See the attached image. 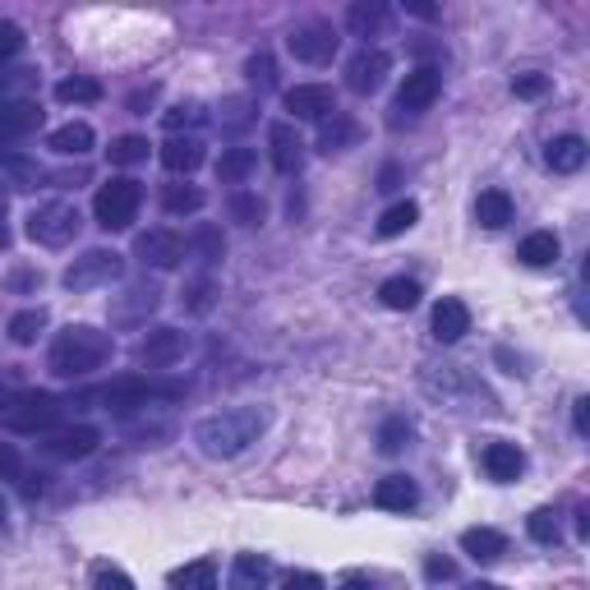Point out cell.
I'll return each instance as SVG.
<instances>
[{
	"mask_svg": "<svg viewBox=\"0 0 590 590\" xmlns=\"http://www.w3.org/2000/svg\"><path fill=\"white\" fill-rule=\"evenodd\" d=\"M268 425H273L268 406H231V410L204 415V420L189 429V439L208 462H235L240 452H250L258 439H264Z\"/></svg>",
	"mask_w": 590,
	"mask_h": 590,
	"instance_id": "obj_1",
	"label": "cell"
},
{
	"mask_svg": "<svg viewBox=\"0 0 590 590\" xmlns=\"http://www.w3.org/2000/svg\"><path fill=\"white\" fill-rule=\"evenodd\" d=\"M116 356V337L102 333L93 323H70L65 333H56L51 351H47V369L56 379H89L93 369H102Z\"/></svg>",
	"mask_w": 590,
	"mask_h": 590,
	"instance_id": "obj_2",
	"label": "cell"
},
{
	"mask_svg": "<svg viewBox=\"0 0 590 590\" xmlns=\"http://www.w3.org/2000/svg\"><path fill=\"white\" fill-rule=\"evenodd\" d=\"M185 387H162V383H152V379H139V374H125V379H112L106 387H97L93 392V402L102 406V410H112V415H120V420H135L139 410H148V402H158V397H181Z\"/></svg>",
	"mask_w": 590,
	"mask_h": 590,
	"instance_id": "obj_3",
	"label": "cell"
},
{
	"mask_svg": "<svg viewBox=\"0 0 590 590\" xmlns=\"http://www.w3.org/2000/svg\"><path fill=\"white\" fill-rule=\"evenodd\" d=\"M65 420V402L51 397V392H19V397L0 410V429H10V433H51L60 429Z\"/></svg>",
	"mask_w": 590,
	"mask_h": 590,
	"instance_id": "obj_4",
	"label": "cell"
},
{
	"mask_svg": "<svg viewBox=\"0 0 590 590\" xmlns=\"http://www.w3.org/2000/svg\"><path fill=\"white\" fill-rule=\"evenodd\" d=\"M139 204H143L139 181L116 176V181H106V185L97 189L93 217H97L102 231H129V227H135V217H139Z\"/></svg>",
	"mask_w": 590,
	"mask_h": 590,
	"instance_id": "obj_5",
	"label": "cell"
},
{
	"mask_svg": "<svg viewBox=\"0 0 590 590\" xmlns=\"http://www.w3.org/2000/svg\"><path fill=\"white\" fill-rule=\"evenodd\" d=\"M83 227V217L74 204H65V199H51V204H37L28 212V240L33 245H47V250H65L70 240L79 235Z\"/></svg>",
	"mask_w": 590,
	"mask_h": 590,
	"instance_id": "obj_6",
	"label": "cell"
},
{
	"mask_svg": "<svg viewBox=\"0 0 590 590\" xmlns=\"http://www.w3.org/2000/svg\"><path fill=\"white\" fill-rule=\"evenodd\" d=\"M125 277V258L116 250H83L70 268H65V291H97V287H116V281Z\"/></svg>",
	"mask_w": 590,
	"mask_h": 590,
	"instance_id": "obj_7",
	"label": "cell"
},
{
	"mask_svg": "<svg viewBox=\"0 0 590 590\" xmlns=\"http://www.w3.org/2000/svg\"><path fill=\"white\" fill-rule=\"evenodd\" d=\"M337 47H342V37H337V28L327 24V19H310V24H296L287 33V51L296 60H304V65H333Z\"/></svg>",
	"mask_w": 590,
	"mask_h": 590,
	"instance_id": "obj_8",
	"label": "cell"
},
{
	"mask_svg": "<svg viewBox=\"0 0 590 590\" xmlns=\"http://www.w3.org/2000/svg\"><path fill=\"white\" fill-rule=\"evenodd\" d=\"M420 383H425V392H433L439 402H456V397H475V402H485V410H498L494 406V397L485 387H479L462 365H425V374H420Z\"/></svg>",
	"mask_w": 590,
	"mask_h": 590,
	"instance_id": "obj_9",
	"label": "cell"
},
{
	"mask_svg": "<svg viewBox=\"0 0 590 590\" xmlns=\"http://www.w3.org/2000/svg\"><path fill=\"white\" fill-rule=\"evenodd\" d=\"M189 351V337L181 333V327H152V333L139 337L135 346V356L143 369H171V365H181Z\"/></svg>",
	"mask_w": 590,
	"mask_h": 590,
	"instance_id": "obj_10",
	"label": "cell"
},
{
	"mask_svg": "<svg viewBox=\"0 0 590 590\" xmlns=\"http://www.w3.org/2000/svg\"><path fill=\"white\" fill-rule=\"evenodd\" d=\"M162 291L152 281H129L120 296H112V327H139L158 314Z\"/></svg>",
	"mask_w": 590,
	"mask_h": 590,
	"instance_id": "obj_11",
	"label": "cell"
},
{
	"mask_svg": "<svg viewBox=\"0 0 590 590\" xmlns=\"http://www.w3.org/2000/svg\"><path fill=\"white\" fill-rule=\"evenodd\" d=\"M387 74H392V56L379 51V47H365L346 60V89L360 93V97H374L387 83Z\"/></svg>",
	"mask_w": 590,
	"mask_h": 590,
	"instance_id": "obj_12",
	"label": "cell"
},
{
	"mask_svg": "<svg viewBox=\"0 0 590 590\" xmlns=\"http://www.w3.org/2000/svg\"><path fill=\"white\" fill-rule=\"evenodd\" d=\"M102 448V433L93 425H70V429H51L42 452L51 456V462H89V456Z\"/></svg>",
	"mask_w": 590,
	"mask_h": 590,
	"instance_id": "obj_13",
	"label": "cell"
},
{
	"mask_svg": "<svg viewBox=\"0 0 590 590\" xmlns=\"http://www.w3.org/2000/svg\"><path fill=\"white\" fill-rule=\"evenodd\" d=\"M439 93H443V74L429 70V65H420V70H410V74L402 79V89H397V112L420 116V112H429V106L439 102Z\"/></svg>",
	"mask_w": 590,
	"mask_h": 590,
	"instance_id": "obj_14",
	"label": "cell"
},
{
	"mask_svg": "<svg viewBox=\"0 0 590 590\" xmlns=\"http://www.w3.org/2000/svg\"><path fill=\"white\" fill-rule=\"evenodd\" d=\"M287 112L296 120H327L337 116V93L327 89V83H296V89H287Z\"/></svg>",
	"mask_w": 590,
	"mask_h": 590,
	"instance_id": "obj_15",
	"label": "cell"
},
{
	"mask_svg": "<svg viewBox=\"0 0 590 590\" xmlns=\"http://www.w3.org/2000/svg\"><path fill=\"white\" fill-rule=\"evenodd\" d=\"M135 258L143 268H176L181 258H185V240L176 235V231H143L139 240H135Z\"/></svg>",
	"mask_w": 590,
	"mask_h": 590,
	"instance_id": "obj_16",
	"label": "cell"
},
{
	"mask_svg": "<svg viewBox=\"0 0 590 590\" xmlns=\"http://www.w3.org/2000/svg\"><path fill=\"white\" fill-rule=\"evenodd\" d=\"M479 466H485L494 485H512V479H521V471H527V452L508 439H489L479 448Z\"/></svg>",
	"mask_w": 590,
	"mask_h": 590,
	"instance_id": "obj_17",
	"label": "cell"
},
{
	"mask_svg": "<svg viewBox=\"0 0 590 590\" xmlns=\"http://www.w3.org/2000/svg\"><path fill=\"white\" fill-rule=\"evenodd\" d=\"M268 152H273V166L281 171V176H300L304 171V139L296 135L291 120L268 125Z\"/></svg>",
	"mask_w": 590,
	"mask_h": 590,
	"instance_id": "obj_18",
	"label": "cell"
},
{
	"mask_svg": "<svg viewBox=\"0 0 590 590\" xmlns=\"http://www.w3.org/2000/svg\"><path fill=\"white\" fill-rule=\"evenodd\" d=\"M374 508L383 512H410L420 508V485H415L410 475H383L374 485Z\"/></svg>",
	"mask_w": 590,
	"mask_h": 590,
	"instance_id": "obj_19",
	"label": "cell"
},
{
	"mask_svg": "<svg viewBox=\"0 0 590 590\" xmlns=\"http://www.w3.org/2000/svg\"><path fill=\"white\" fill-rule=\"evenodd\" d=\"M42 102L24 97V102H10V106H0V139H24V135H37L42 129Z\"/></svg>",
	"mask_w": 590,
	"mask_h": 590,
	"instance_id": "obj_20",
	"label": "cell"
},
{
	"mask_svg": "<svg viewBox=\"0 0 590 590\" xmlns=\"http://www.w3.org/2000/svg\"><path fill=\"white\" fill-rule=\"evenodd\" d=\"M387 19H392V10L383 5V0H356V5L346 10V28H351V37H360L369 47V37L387 33Z\"/></svg>",
	"mask_w": 590,
	"mask_h": 590,
	"instance_id": "obj_21",
	"label": "cell"
},
{
	"mask_svg": "<svg viewBox=\"0 0 590 590\" xmlns=\"http://www.w3.org/2000/svg\"><path fill=\"white\" fill-rule=\"evenodd\" d=\"M466 333H471V310H466V300L448 296V300H439V304H433V337H439L443 346L462 342Z\"/></svg>",
	"mask_w": 590,
	"mask_h": 590,
	"instance_id": "obj_22",
	"label": "cell"
},
{
	"mask_svg": "<svg viewBox=\"0 0 590 590\" xmlns=\"http://www.w3.org/2000/svg\"><path fill=\"white\" fill-rule=\"evenodd\" d=\"M590 148L581 135H558L549 139V148H544V162H549V171H558V176H577V171L586 166Z\"/></svg>",
	"mask_w": 590,
	"mask_h": 590,
	"instance_id": "obj_23",
	"label": "cell"
},
{
	"mask_svg": "<svg viewBox=\"0 0 590 590\" xmlns=\"http://www.w3.org/2000/svg\"><path fill=\"white\" fill-rule=\"evenodd\" d=\"M204 158H208V148H204V139H194V135L162 143V166L171 171V176H189V171H199Z\"/></svg>",
	"mask_w": 590,
	"mask_h": 590,
	"instance_id": "obj_24",
	"label": "cell"
},
{
	"mask_svg": "<svg viewBox=\"0 0 590 590\" xmlns=\"http://www.w3.org/2000/svg\"><path fill=\"white\" fill-rule=\"evenodd\" d=\"M97 135H93V125L89 120H70V125H60L47 135V148L60 152V158H83V152H93Z\"/></svg>",
	"mask_w": 590,
	"mask_h": 590,
	"instance_id": "obj_25",
	"label": "cell"
},
{
	"mask_svg": "<svg viewBox=\"0 0 590 590\" xmlns=\"http://www.w3.org/2000/svg\"><path fill=\"white\" fill-rule=\"evenodd\" d=\"M462 549L475 563H498L502 554H508V535L494 531V527H471V531H462Z\"/></svg>",
	"mask_w": 590,
	"mask_h": 590,
	"instance_id": "obj_26",
	"label": "cell"
},
{
	"mask_svg": "<svg viewBox=\"0 0 590 590\" xmlns=\"http://www.w3.org/2000/svg\"><path fill=\"white\" fill-rule=\"evenodd\" d=\"M273 563L264 554H235L231 563V590H268Z\"/></svg>",
	"mask_w": 590,
	"mask_h": 590,
	"instance_id": "obj_27",
	"label": "cell"
},
{
	"mask_svg": "<svg viewBox=\"0 0 590 590\" xmlns=\"http://www.w3.org/2000/svg\"><path fill=\"white\" fill-rule=\"evenodd\" d=\"M558 254H563V245H558L554 231H531V235L517 245V258H521L527 268H554Z\"/></svg>",
	"mask_w": 590,
	"mask_h": 590,
	"instance_id": "obj_28",
	"label": "cell"
},
{
	"mask_svg": "<svg viewBox=\"0 0 590 590\" xmlns=\"http://www.w3.org/2000/svg\"><path fill=\"white\" fill-rule=\"evenodd\" d=\"M351 143H360V125L346 116V112L327 116L319 125V152H342V148H351Z\"/></svg>",
	"mask_w": 590,
	"mask_h": 590,
	"instance_id": "obj_29",
	"label": "cell"
},
{
	"mask_svg": "<svg viewBox=\"0 0 590 590\" xmlns=\"http://www.w3.org/2000/svg\"><path fill=\"white\" fill-rule=\"evenodd\" d=\"M475 222L485 227V231H502V227L512 222V199L502 189H485L475 199Z\"/></svg>",
	"mask_w": 590,
	"mask_h": 590,
	"instance_id": "obj_30",
	"label": "cell"
},
{
	"mask_svg": "<svg viewBox=\"0 0 590 590\" xmlns=\"http://www.w3.org/2000/svg\"><path fill=\"white\" fill-rule=\"evenodd\" d=\"M254 166H258V158H254V148H227L222 158H217V181L222 185H245L250 176H254Z\"/></svg>",
	"mask_w": 590,
	"mask_h": 590,
	"instance_id": "obj_31",
	"label": "cell"
},
{
	"mask_svg": "<svg viewBox=\"0 0 590 590\" xmlns=\"http://www.w3.org/2000/svg\"><path fill=\"white\" fill-rule=\"evenodd\" d=\"M47 323H51V314H47V304H33V310H19L14 319H10V342L14 346H33L42 333H47Z\"/></svg>",
	"mask_w": 590,
	"mask_h": 590,
	"instance_id": "obj_32",
	"label": "cell"
},
{
	"mask_svg": "<svg viewBox=\"0 0 590 590\" xmlns=\"http://www.w3.org/2000/svg\"><path fill=\"white\" fill-rule=\"evenodd\" d=\"M227 212H231V222H240V227H264L268 222V204L258 199V194H250V189H231Z\"/></svg>",
	"mask_w": 590,
	"mask_h": 590,
	"instance_id": "obj_33",
	"label": "cell"
},
{
	"mask_svg": "<svg viewBox=\"0 0 590 590\" xmlns=\"http://www.w3.org/2000/svg\"><path fill=\"white\" fill-rule=\"evenodd\" d=\"M171 590H217V563L212 558H194L181 572H171Z\"/></svg>",
	"mask_w": 590,
	"mask_h": 590,
	"instance_id": "obj_34",
	"label": "cell"
},
{
	"mask_svg": "<svg viewBox=\"0 0 590 590\" xmlns=\"http://www.w3.org/2000/svg\"><path fill=\"white\" fill-rule=\"evenodd\" d=\"M258 102L254 97H227L222 106H217V125L227 129V135H240V129H250L258 116Z\"/></svg>",
	"mask_w": 590,
	"mask_h": 590,
	"instance_id": "obj_35",
	"label": "cell"
},
{
	"mask_svg": "<svg viewBox=\"0 0 590 590\" xmlns=\"http://www.w3.org/2000/svg\"><path fill=\"white\" fill-rule=\"evenodd\" d=\"M379 300L387 304V310H415V304H420V281L415 277H387L383 287H379Z\"/></svg>",
	"mask_w": 590,
	"mask_h": 590,
	"instance_id": "obj_36",
	"label": "cell"
},
{
	"mask_svg": "<svg viewBox=\"0 0 590 590\" xmlns=\"http://www.w3.org/2000/svg\"><path fill=\"white\" fill-rule=\"evenodd\" d=\"M415 222H420V204H415V199H402V204H392L383 217H379V235L383 240H392V235H406Z\"/></svg>",
	"mask_w": 590,
	"mask_h": 590,
	"instance_id": "obj_37",
	"label": "cell"
},
{
	"mask_svg": "<svg viewBox=\"0 0 590 590\" xmlns=\"http://www.w3.org/2000/svg\"><path fill=\"white\" fill-rule=\"evenodd\" d=\"M410 420H406V415H387V420L379 425V452L383 456H397V452H406L410 448Z\"/></svg>",
	"mask_w": 590,
	"mask_h": 590,
	"instance_id": "obj_38",
	"label": "cell"
},
{
	"mask_svg": "<svg viewBox=\"0 0 590 590\" xmlns=\"http://www.w3.org/2000/svg\"><path fill=\"white\" fill-rule=\"evenodd\" d=\"M97 97H102V83H97V79L74 74V79H60V83H56V102H65V106H89V102H97Z\"/></svg>",
	"mask_w": 590,
	"mask_h": 590,
	"instance_id": "obj_39",
	"label": "cell"
},
{
	"mask_svg": "<svg viewBox=\"0 0 590 590\" xmlns=\"http://www.w3.org/2000/svg\"><path fill=\"white\" fill-rule=\"evenodd\" d=\"M162 208H166L171 217L199 212V208H204V189H199V185H166V189H162Z\"/></svg>",
	"mask_w": 590,
	"mask_h": 590,
	"instance_id": "obj_40",
	"label": "cell"
},
{
	"mask_svg": "<svg viewBox=\"0 0 590 590\" xmlns=\"http://www.w3.org/2000/svg\"><path fill=\"white\" fill-rule=\"evenodd\" d=\"M106 158H112V166H139V162H148V139L143 135H120V139H112V148H106Z\"/></svg>",
	"mask_w": 590,
	"mask_h": 590,
	"instance_id": "obj_41",
	"label": "cell"
},
{
	"mask_svg": "<svg viewBox=\"0 0 590 590\" xmlns=\"http://www.w3.org/2000/svg\"><path fill=\"white\" fill-rule=\"evenodd\" d=\"M189 250L212 268V264H222V258H227V240H222V231H217V227H199L189 235Z\"/></svg>",
	"mask_w": 590,
	"mask_h": 590,
	"instance_id": "obj_42",
	"label": "cell"
},
{
	"mask_svg": "<svg viewBox=\"0 0 590 590\" xmlns=\"http://www.w3.org/2000/svg\"><path fill=\"white\" fill-rule=\"evenodd\" d=\"M212 300H217V281H212V277H194V281H185L181 304H185L189 314H208V310H212Z\"/></svg>",
	"mask_w": 590,
	"mask_h": 590,
	"instance_id": "obj_43",
	"label": "cell"
},
{
	"mask_svg": "<svg viewBox=\"0 0 590 590\" xmlns=\"http://www.w3.org/2000/svg\"><path fill=\"white\" fill-rule=\"evenodd\" d=\"M527 531L535 544H558L563 540V527H558V512L554 508H535L531 521H527Z\"/></svg>",
	"mask_w": 590,
	"mask_h": 590,
	"instance_id": "obj_44",
	"label": "cell"
},
{
	"mask_svg": "<svg viewBox=\"0 0 590 590\" xmlns=\"http://www.w3.org/2000/svg\"><path fill=\"white\" fill-rule=\"evenodd\" d=\"M208 116H204V106L199 102H181V106H171V112L162 116V125L171 129V139L181 135V129H199Z\"/></svg>",
	"mask_w": 590,
	"mask_h": 590,
	"instance_id": "obj_45",
	"label": "cell"
},
{
	"mask_svg": "<svg viewBox=\"0 0 590 590\" xmlns=\"http://www.w3.org/2000/svg\"><path fill=\"white\" fill-rule=\"evenodd\" d=\"M245 74H250V83H254L258 93H268L273 83H277V65H273V56H268V51H254V56H250V65H245Z\"/></svg>",
	"mask_w": 590,
	"mask_h": 590,
	"instance_id": "obj_46",
	"label": "cell"
},
{
	"mask_svg": "<svg viewBox=\"0 0 590 590\" xmlns=\"http://www.w3.org/2000/svg\"><path fill=\"white\" fill-rule=\"evenodd\" d=\"M24 28H19L14 24V19H0V70H5V65L19 56V51H24Z\"/></svg>",
	"mask_w": 590,
	"mask_h": 590,
	"instance_id": "obj_47",
	"label": "cell"
},
{
	"mask_svg": "<svg viewBox=\"0 0 590 590\" xmlns=\"http://www.w3.org/2000/svg\"><path fill=\"white\" fill-rule=\"evenodd\" d=\"M93 590H135V581H129L116 563H97L93 567Z\"/></svg>",
	"mask_w": 590,
	"mask_h": 590,
	"instance_id": "obj_48",
	"label": "cell"
},
{
	"mask_svg": "<svg viewBox=\"0 0 590 590\" xmlns=\"http://www.w3.org/2000/svg\"><path fill=\"white\" fill-rule=\"evenodd\" d=\"M512 93H517V97H544V93H549V79L535 74V70H531V74H517V79H512Z\"/></svg>",
	"mask_w": 590,
	"mask_h": 590,
	"instance_id": "obj_49",
	"label": "cell"
},
{
	"mask_svg": "<svg viewBox=\"0 0 590 590\" xmlns=\"http://www.w3.org/2000/svg\"><path fill=\"white\" fill-rule=\"evenodd\" d=\"M0 479H24V456L14 443H0Z\"/></svg>",
	"mask_w": 590,
	"mask_h": 590,
	"instance_id": "obj_50",
	"label": "cell"
},
{
	"mask_svg": "<svg viewBox=\"0 0 590 590\" xmlns=\"http://www.w3.org/2000/svg\"><path fill=\"white\" fill-rule=\"evenodd\" d=\"M572 425H577L581 439L590 433V397H577V402H572Z\"/></svg>",
	"mask_w": 590,
	"mask_h": 590,
	"instance_id": "obj_51",
	"label": "cell"
},
{
	"mask_svg": "<svg viewBox=\"0 0 590 590\" xmlns=\"http://www.w3.org/2000/svg\"><path fill=\"white\" fill-rule=\"evenodd\" d=\"M37 287H42V273H33V268L10 277V291H37Z\"/></svg>",
	"mask_w": 590,
	"mask_h": 590,
	"instance_id": "obj_52",
	"label": "cell"
},
{
	"mask_svg": "<svg viewBox=\"0 0 590 590\" xmlns=\"http://www.w3.org/2000/svg\"><path fill=\"white\" fill-rule=\"evenodd\" d=\"M152 97H158V83H148V89H139L135 97H129V112H135V116H148L143 106H152Z\"/></svg>",
	"mask_w": 590,
	"mask_h": 590,
	"instance_id": "obj_53",
	"label": "cell"
},
{
	"mask_svg": "<svg viewBox=\"0 0 590 590\" xmlns=\"http://www.w3.org/2000/svg\"><path fill=\"white\" fill-rule=\"evenodd\" d=\"M425 572H429V581H448V577H452V563H448V558H439V554H433V558L425 563Z\"/></svg>",
	"mask_w": 590,
	"mask_h": 590,
	"instance_id": "obj_54",
	"label": "cell"
},
{
	"mask_svg": "<svg viewBox=\"0 0 590 590\" xmlns=\"http://www.w3.org/2000/svg\"><path fill=\"white\" fill-rule=\"evenodd\" d=\"M287 590H323V577H314V572H296V577L287 581Z\"/></svg>",
	"mask_w": 590,
	"mask_h": 590,
	"instance_id": "obj_55",
	"label": "cell"
},
{
	"mask_svg": "<svg viewBox=\"0 0 590 590\" xmlns=\"http://www.w3.org/2000/svg\"><path fill=\"white\" fill-rule=\"evenodd\" d=\"M406 14H415V19H439V10H433V5H420V0H406Z\"/></svg>",
	"mask_w": 590,
	"mask_h": 590,
	"instance_id": "obj_56",
	"label": "cell"
},
{
	"mask_svg": "<svg viewBox=\"0 0 590 590\" xmlns=\"http://www.w3.org/2000/svg\"><path fill=\"white\" fill-rule=\"evenodd\" d=\"M10 245V227H5V194H0V250Z\"/></svg>",
	"mask_w": 590,
	"mask_h": 590,
	"instance_id": "obj_57",
	"label": "cell"
},
{
	"mask_svg": "<svg viewBox=\"0 0 590 590\" xmlns=\"http://www.w3.org/2000/svg\"><path fill=\"white\" fill-rule=\"evenodd\" d=\"M379 189H397V166H387V171H383V185H379Z\"/></svg>",
	"mask_w": 590,
	"mask_h": 590,
	"instance_id": "obj_58",
	"label": "cell"
},
{
	"mask_svg": "<svg viewBox=\"0 0 590 590\" xmlns=\"http://www.w3.org/2000/svg\"><path fill=\"white\" fill-rule=\"evenodd\" d=\"M337 590H374V586H369V581H360V577H351V581H342Z\"/></svg>",
	"mask_w": 590,
	"mask_h": 590,
	"instance_id": "obj_59",
	"label": "cell"
},
{
	"mask_svg": "<svg viewBox=\"0 0 590 590\" xmlns=\"http://www.w3.org/2000/svg\"><path fill=\"white\" fill-rule=\"evenodd\" d=\"M14 397H19V392H14V387H0V410H5V406H10Z\"/></svg>",
	"mask_w": 590,
	"mask_h": 590,
	"instance_id": "obj_60",
	"label": "cell"
},
{
	"mask_svg": "<svg viewBox=\"0 0 590 590\" xmlns=\"http://www.w3.org/2000/svg\"><path fill=\"white\" fill-rule=\"evenodd\" d=\"M5 527H10V502L0 498V531H5Z\"/></svg>",
	"mask_w": 590,
	"mask_h": 590,
	"instance_id": "obj_61",
	"label": "cell"
},
{
	"mask_svg": "<svg viewBox=\"0 0 590 590\" xmlns=\"http://www.w3.org/2000/svg\"><path fill=\"white\" fill-rule=\"evenodd\" d=\"M462 590H502V586H494V581H471V586H462Z\"/></svg>",
	"mask_w": 590,
	"mask_h": 590,
	"instance_id": "obj_62",
	"label": "cell"
}]
</instances>
